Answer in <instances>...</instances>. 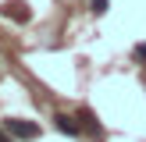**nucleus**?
Instances as JSON below:
<instances>
[{"mask_svg":"<svg viewBox=\"0 0 146 142\" xmlns=\"http://www.w3.org/2000/svg\"><path fill=\"white\" fill-rule=\"evenodd\" d=\"M0 14H4V18H11V21H21V25L32 18V11H29L25 0H4V4H0Z\"/></svg>","mask_w":146,"mask_h":142,"instance_id":"2","label":"nucleus"},{"mask_svg":"<svg viewBox=\"0 0 146 142\" xmlns=\"http://www.w3.org/2000/svg\"><path fill=\"white\" fill-rule=\"evenodd\" d=\"M4 128H7V135H14V139H36V135H39V124L21 121V117H7Z\"/></svg>","mask_w":146,"mask_h":142,"instance_id":"1","label":"nucleus"},{"mask_svg":"<svg viewBox=\"0 0 146 142\" xmlns=\"http://www.w3.org/2000/svg\"><path fill=\"white\" fill-rule=\"evenodd\" d=\"M132 57H135V60H146V43H143V46H135V50H132Z\"/></svg>","mask_w":146,"mask_h":142,"instance_id":"6","label":"nucleus"},{"mask_svg":"<svg viewBox=\"0 0 146 142\" xmlns=\"http://www.w3.org/2000/svg\"><path fill=\"white\" fill-rule=\"evenodd\" d=\"M78 124H82V131H89V135H100V131H104L93 110H78Z\"/></svg>","mask_w":146,"mask_h":142,"instance_id":"4","label":"nucleus"},{"mask_svg":"<svg viewBox=\"0 0 146 142\" xmlns=\"http://www.w3.org/2000/svg\"><path fill=\"white\" fill-rule=\"evenodd\" d=\"M107 4H111V0H93V14H104Z\"/></svg>","mask_w":146,"mask_h":142,"instance_id":"5","label":"nucleus"},{"mask_svg":"<svg viewBox=\"0 0 146 142\" xmlns=\"http://www.w3.org/2000/svg\"><path fill=\"white\" fill-rule=\"evenodd\" d=\"M0 142H14V135L7 139V128H4V131H0Z\"/></svg>","mask_w":146,"mask_h":142,"instance_id":"7","label":"nucleus"},{"mask_svg":"<svg viewBox=\"0 0 146 142\" xmlns=\"http://www.w3.org/2000/svg\"><path fill=\"white\" fill-rule=\"evenodd\" d=\"M54 128L64 135H82V124H78V117H68V114H57L54 117Z\"/></svg>","mask_w":146,"mask_h":142,"instance_id":"3","label":"nucleus"}]
</instances>
